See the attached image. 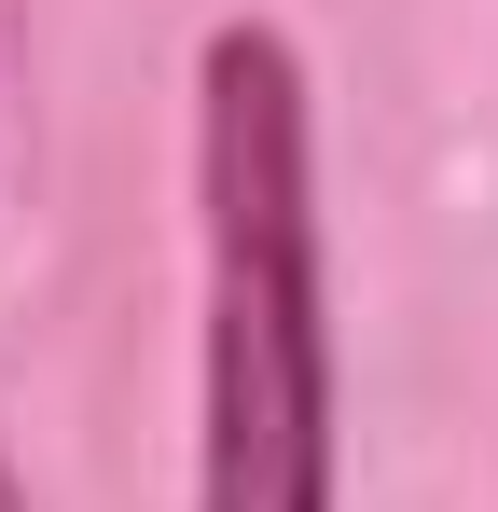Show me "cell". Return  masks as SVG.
Segmentation results:
<instances>
[{
  "instance_id": "cell-1",
  "label": "cell",
  "mask_w": 498,
  "mask_h": 512,
  "mask_svg": "<svg viewBox=\"0 0 498 512\" xmlns=\"http://www.w3.org/2000/svg\"><path fill=\"white\" fill-rule=\"evenodd\" d=\"M194 512H346L319 84L277 14L194 42Z\"/></svg>"
},
{
  "instance_id": "cell-2",
  "label": "cell",
  "mask_w": 498,
  "mask_h": 512,
  "mask_svg": "<svg viewBox=\"0 0 498 512\" xmlns=\"http://www.w3.org/2000/svg\"><path fill=\"white\" fill-rule=\"evenodd\" d=\"M0 512H14V471H0Z\"/></svg>"
}]
</instances>
